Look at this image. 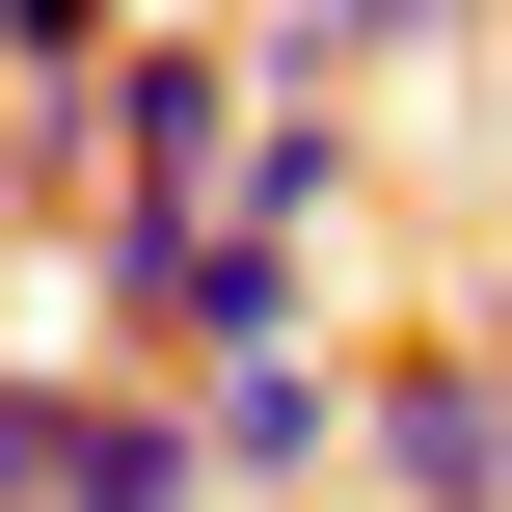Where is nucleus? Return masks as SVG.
Segmentation results:
<instances>
[{"instance_id":"20e7f679","label":"nucleus","mask_w":512,"mask_h":512,"mask_svg":"<svg viewBox=\"0 0 512 512\" xmlns=\"http://www.w3.org/2000/svg\"><path fill=\"white\" fill-rule=\"evenodd\" d=\"M54 432H81V351H0V512H54Z\"/></svg>"},{"instance_id":"7ed1b4c3","label":"nucleus","mask_w":512,"mask_h":512,"mask_svg":"<svg viewBox=\"0 0 512 512\" xmlns=\"http://www.w3.org/2000/svg\"><path fill=\"white\" fill-rule=\"evenodd\" d=\"M54 512H216L189 405H162V378H81V432H54Z\"/></svg>"},{"instance_id":"39448f33","label":"nucleus","mask_w":512,"mask_h":512,"mask_svg":"<svg viewBox=\"0 0 512 512\" xmlns=\"http://www.w3.org/2000/svg\"><path fill=\"white\" fill-rule=\"evenodd\" d=\"M486 351H512V297H486Z\"/></svg>"},{"instance_id":"f03ea898","label":"nucleus","mask_w":512,"mask_h":512,"mask_svg":"<svg viewBox=\"0 0 512 512\" xmlns=\"http://www.w3.org/2000/svg\"><path fill=\"white\" fill-rule=\"evenodd\" d=\"M189 459H216V486H351V351H243V378H189Z\"/></svg>"},{"instance_id":"f257e3e1","label":"nucleus","mask_w":512,"mask_h":512,"mask_svg":"<svg viewBox=\"0 0 512 512\" xmlns=\"http://www.w3.org/2000/svg\"><path fill=\"white\" fill-rule=\"evenodd\" d=\"M351 486L378 512H512V351L486 324H405V351L351 378Z\"/></svg>"}]
</instances>
